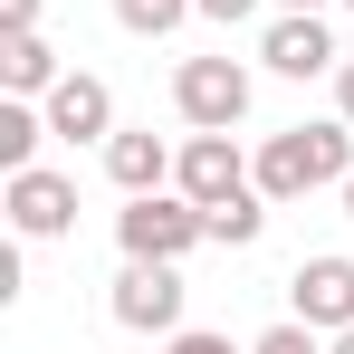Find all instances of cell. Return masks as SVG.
I'll use <instances>...</instances> for the list:
<instances>
[{
	"label": "cell",
	"instance_id": "12",
	"mask_svg": "<svg viewBox=\"0 0 354 354\" xmlns=\"http://www.w3.org/2000/svg\"><path fill=\"white\" fill-rule=\"evenodd\" d=\"M39 134H48V106L10 96V106H0V173H29V163H39Z\"/></svg>",
	"mask_w": 354,
	"mask_h": 354
},
{
	"label": "cell",
	"instance_id": "23",
	"mask_svg": "<svg viewBox=\"0 0 354 354\" xmlns=\"http://www.w3.org/2000/svg\"><path fill=\"white\" fill-rule=\"evenodd\" d=\"M345 10H354V0H345Z\"/></svg>",
	"mask_w": 354,
	"mask_h": 354
},
{
	"label": "cell",
	"instance_id": "22",
	"mask_svg": "<svg viewBox=\"0 0 354 354\" xmlns=\"http://www.w3.org/2000/svg\"><path fill=\"white\" fill-rule=\"evenodd\" d=\"M288 10H326V0H288Z\"/></svg>",
	"mask_w": 354,
	"mask_h": 354
},
{
	"label": "cell",
	"instance_id": "2",
	"mask_svg": "<svg viewBox=\"0 0 354 354\" xmlns=\"http://www.w3.org/2000/svg\"><path fill=\"white\" fill-rule=\"evenodd\" d=\"M115 239H124V259H192L211 239V211L192 192H134L115 211Z\"/></svg>",
	"mask_w": 354,
	"mask_h": 354
},
{
	"label": "cell",
	"instance_id": "6",
	"mask_svg": "<svg viewBox=\"0 0 354 354\" xmlns=\"http://www.w3.org/2000/svg\"><path fill=\"white\" fill-rule=\"evenodd\" d=\"M249 182H259V163L239 153L230 134H192V144L173 153V192H192L201 211H211V201H230V192H249Z\"/></svg>",
	"mask_w": 354,
	"mask_h": 354
},
{
	"label": "cell",
	"instance_id": "19",
	"mask_svg": "<svg viewBox=\"0 0 354 354\" xmlns=\"http://www.w3.org/2000/svg\"><path fill=\"white\" fill-rule=\"evenodd\" d=\"M335 115H345V124H354V58H345V67H335Z\"/></svg>",
	"mask_w": 354,
	"mask_h": 354
},
{
	"label": "cell",
	"instance_id": "10",
	"mask_svg": "<svg viewBox=\"0 0 354 354\" xmlns=\"http://www.w3.org/2000/svg\"><path fill=\"white\" fill-rule=\"evenodd\" d=\"M106 182H115L124 201L134 192H163L173 182V144L163 134H106Z\"/></svg>",
	"mask_w": 354,
	"mask_h": 354
},
{
	"label": "cell",
	"instance_id": "8",
	"mask_svg": "<svg viewBox=\"0 0 354 354\" xmlns=\"http://www.w3.org/2000/svg\"><path fill=\"white\" fill-rule=\"evenodd\" d=\"M10 230H19V239H58V230H77V182L48 173V163L10 173Z\"/></svg>",
	"mask_w": 354,
	"mask_h": 354
},
{
	"label": "cell",
	"instance_id": "7",
	"mask_svg": "<svg viewBox=\"0 0 354 354\" xmlns=\"http://www.w3.org/2000/svg\"><path fill=\"white\" fill-rule=\"evenodd\" d=\"M259 58L278 67V77H335L345 48H335V29H326L316 10H278V19H268V39H259Z\"/></svg>",
	"mask_w": 354,
	"mask_h": 354
},
{
	"label": "cell",
	"instance_id": "21",
	"mask_svg": "<svg viewBox=\"0 0 354 354\" xmlns=\"http://www.w3.org/2000/svg\"><path fill=\"white\" fill-rule=\"evenodd\" d=\"M326 354H354V326H345V335H335V345H326Z\"/></svg>",
	"mask_w": 354,
	"mask_h": 354
},
{
	"label": "cell",
	"instance_id": "20",
	"mask_svg": "<svg viewBox=\"0 0 354 354\" xmlns=\"http://www.w3.org/2000/svg\"><path fill=\"white\" fill-rule=\"evenodd\" d=\"M335 192H345V221H354V173H345V182H335Z\"/></svg>",
	"mask_w": 354,
	"mask_h": 354
},
{
	"label": "cell",
	"instance_id": "9",
	"mask_svg": "<svg viewBox=\"0 0 354 354\" xmlns=\"http://www.w3.org/2000/svg\"><path fill=\"white\" fill-rule=\"evenodd\" d=\"M48 134H67V144H106L115 134V96H106V77H58L48 86Z\"/></svg>",
	"mask_w": 354,
	"mask_h": 354
},
{
	"label": "cell",
	"instance_id": "18",
	"mask_svg": "<svg viewBox=\"0 0 354 354\" xmlns=\"http://www.w3.org/2000/svg\"><path fill=\"white\" fill-rule=\"evenodd\" d=\"M0 29H39V0H0Z\"/></svg>",
	"mask_w": 354,
	"mask_h": 354
},
{
	"label": "cell",
	"instance_id": "14",
	"mask_svg": "<svg viewBox=\"0 0 354 354\" xmlns=\"http://www.w3.org/2000/svg\"><path fill=\"white\" fill-rule=\"evenodd\" d=\"M115 19L134 29V39H173L182 19H192V0H115Z\"/></svg>",
	"mask_w": 354,
	"mask_h": 354
},
{
	"label": "cell",
	"instance_id": "13",
	"mask_svg": "<svg viewBox=\"0 0 354 354\" xmlns=\"http://www.w3.org/2000/svg\"><path fill=\"white\" fill-rule=\"evenodd\" d=\"M259 230H268V192H259V182L230 192V201H211V239H221V249H249Z\"/></svg>",
	"mask_w": 354,
	"mask_h": 354
},
{
	"label": "cell",
	"instance_id": "3",
	"mask_svg": "<svg viewBox=\"0 0 354 354\" xmlns=\"http://www.w3.org/2000/svg\"><path fill=\"white\" fill-rule=\"evenodd\" d=\"M182 259H124V278H115V326L124 335H182Z\"/></svg>",
	"mask_w": 354,
	"mask_h": 354
},
{
	"label": "cell",
	"instance_id": "11",
	"mask_svg": "<svg viewBox=\"0 0 354 354\" xmlns=\"http://www.w3.org/2000/svg\"><path fill=\"white\" fill-rule=\"evenodd\" d=\"M0 86H10V96H48V86H58V48H48L39 29H0Z\"/></svg>",
	"mask_w": 354,
	"mask_h": 354
},
{
	"label": "cell",
	"instance_id": "15",
	"mask_svg": "<svg viewBox=\"0 0 354 354\" xmlns=\"http://www.w3.org/2000/svg\"><path fill=\"white\" fill-rule=\"evenodd\" d=\"M249 354H316V326H306V316H288V326H268Z\"/></svg>",
	"mask_w": 354,
	"mask_h": 354
},
{
	"label": "cell",
	"instance_id": "5",
	"mask_svg": "<svg viewBox=\"0 0 354 354\" xmlns=\"http://www.w3.org/2000/svg\"><path fill=\"white\" fill-rule=\"evenodd\" d=\"M288 306L316 326V335H345V326H354V259H345V249H316V259H297Z\"/></svg>",
	"mask_w": 354,
	"mask_h": 354
},
{
	"label": "cell",
	"instance_id": "4",
	"mask_svg": "<svg viewBox=\"0 0 354 354\" xmlns=\"http://www.w3.org/2000/svg\"><path fill=\"white\" fill-rule=\"evenodd\" d=\"M173 106H182L192 134H230L249 115V67L239 58H182L173 67Z\"/></svg>",
	"mask_w": 354,
	"mask_h": 354
},
{
	"label": "cell",
	"instance_id": "16",
	"mask_svg": "<svg viewBox=\"0 0 354 354\" xmlns=\"http://www.w3.org/2000/svg\"><path fill=\"white\" fill-rule=\"evenodd\" d=\"M163 354H239L230 335H201V326H182V335H163Z\"/></svg>",
	"mask_w": 354,
	"mask_h": 354
},
{
	"label": "cell",
	"instance_id": "17",
	"mask_svg": "<svg viewBox=\"0 0 354 354\" xmlns=\"http://www.w3.org/2000/svg\"><path fill=\"white\" fill-rule=\"evenodd\" d=\"M192 10H201V19H221V29H230V19H249V10H259V0H192Z\"/></svg>",
	"mask_w": 354,
	"mask_h": 354
},
{
	"label": "cell",
	"instance_id": "1",
	"mask_svg": "<svg viewBox=\"0 0 354 354\" xmlns=\"http://www.w3.org/2000/svg\"><path fill=\"white\" fill-rule=\"evenodd\" d=\"M354 173V124L326 115V124H288V134H268L259 144V192L268 201H306V192H326V182Z\"/></svg>",
	"mask_w": 354,
	"mask_h": 354
}]
</instances>
